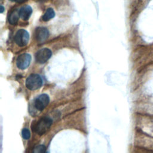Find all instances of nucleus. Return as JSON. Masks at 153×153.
I'll return each mask as SVG.
<instances>
[{
  "label": "nucleus",
  "mask_w": 153,
  "mask_h": 153,
  "mask_svg": "<svg viewBox=\"0 0 153 153\" xmlns=\"http://www.w3.org/2000/svg\"><path fill=\"white\" fill-rule=\"evenodd\" d=\"M4 7H3L2 5H1V13H3V11H4Z\"/></svg>",
  "instance_id": "14"
},
{
  "label": "nucleus",
  "mask_w": 153,
  "mask_h": 153,
  "mask_svg": "<svg viewBox=\"0 0 153 153\" xmlns=\"http://www.w3.org/2000/svg\"><path fill=\"white\" fill-rule=\"evenodd\" d=\"M50 97L46 94H42L38 96L34 101V106L36 109L41 111L49 103Z\"/></svg>",
  "instance_id": "5"
},
{
  "label": "nucleus",
  "mask_w": 153,
  "mask_h": 153,
  "mask_svg": "<svg viewBox=\"0 0 153 153\" xmlns=\"http://www.w3.org/2000/svg\"><path fill=\"white\" fill-rule=\"evenodd\" d=\"M54 16H55L54 11L52 8H49L46 10L44 14L42 16V20L44 22H47L50 19H51L52 18H53Z\"/></svg>",
  "instance_id": "10"
},
{
  "label": "nucleus",
  "mask_w": 153,
  "mask_h": 153,
  "mask_svg": "<svg viewBox=\"0 0 153 153\" xmlns=\"http://www.w3.org/2000/svg\"><path fill=\"white\" fill-rule=\"evenodd\" d=\"M46 148L43 145H39L38 146H36L34 149L33 150V152L34 153H44L45 152Z\"/></svg>",
  "instance_id": "11"
},
{
  "label": "nucleus",
  "mask_w": 153,
  "mask_h": 153,
  "mask_svg": "<svg viewBox=\"0 0 153 153\" xmlns=\"http://www.w3.org/2000/svg\"><path fill=\"white\" fill-rule=\"evenodd\" d=\"M42 84V78L38 74H31L26 80V86L30 90H35L39 88Z\"/></svg>",
  "instance_id": "2"
},
{
  "label": "nucleus",
  "mask_w": 153,
  "mask_h": 153,
  "mask_svg": "<svg viewBox=\"0 0 153 153\" xmlns=\"http://www.w3.org/2000/svg\"><path fill=\"white\" fill-rule=\"evenodd\" d=\"M12 2H23L24 0H10Z\"/></svg>",
  "instance_id": "13"
},
{
  "label": "nucleus",
  "mask_w": 153,
  "mask_h": 153,
  "mask_svg": "<svg viewBox=\"0 0 153 153\" xmlns=\"http://www.w3.org/2000/svg\"><path fill=\"white\" fill-rule=\"evenodd\" d=\"M52 120L48 117H44L40 119L35 124L34 131L39 135H42L50 128L52 124Z\"/></svg>",
  "instance_id": "1"
},
{
  "label": "nucleus",
  "mask_w": 153,
  "mask_h": 153,
  "mask_svg": "<svg viewBox=\"0 0 153 153\" xmlns=\"http://www.w3.org/2000/svg\"><path fill=\"white\" fill-rule=\"evenodd\" d=\"M35 38L38 42H44L49 36L48 30L43 27H39L35 30Z\"/></svg>",
  "instance_id": "7"
},
{
  "label": "nucleus",
  "mask_w": 153,
  "mask_h": 153,
  "mask_svg": "<svg viewBox=\"0 0 153 153\" xmlns=\"http://www.w3.org/2000/svg\"><path fill=\"white\" fill-rule=\"evenodd\" d=\"M19 17V10L15 9L10 13L8 18V22L11 25H16L17 23Z\"/></svg>",
  "instance_id": "9"
},
{
  "label": "nucleus",
  "mask_w": 153,
  "mask_h": 153,
  "mask_svg": "<svg viewBox=\"0 0 153 153\" xmlns=\"http://www.w3.org/2000/svg\"><path fill=\"white\" fill-rule=\"evenodd\" d=\"M22 137H23V139L27 140L29 139L30 136V131H29L28 129L27 128H23L22 130Z\"/></svg>",
  "instance_id": "12"
},
{
  "label": "nucleus",
  "mask_w": 153,
  "mask_h": 153,
  "mask_svg": "<svg viewBox=\"0 0 153 153\" xmlns=\"http://www.w3.org/2000/svg\"><path fill=\"white\" fill-rule=\"evenodd\" d=\"M32 13V9L29 5H25L20 8L19 10V15L24 20H27L29 19Z\"/></svg>",
  "instance_id": "8"
},
{
  "label": "nucleus",
  "mask_w": 153,
  "mask_h": 153,
  "mask_svg": "<svg viewBox=\"0 0 153 153\" xmlns=\"http://www.w3.org/2000/svg\"><path fill=\"white\" fill-rule=\"evenodd\" d=\"M41 1H45V0H41Z\"/></svg>",
  "instance_id": "15"
},
{
  "label": "nucleus",
  "mask_w": 153,
  "mask_h": 153,
  "mask_svg": "<svg viewBox=\"0 0 153 153\" xmlns=\"http://www.w3.org/2000/svg\"><path fill=\"white\" fill-rule=\"evenodd\" d=\"M14 40L19 46H25L27 44L29 41V34L26 30L20 29L16 32Z\"/></svg>",
  "instance_id": "3"
},
{
  "label": "nucleus",
  "mask_w": 153,
  "mask_h": 153,
  "mask_svg": "<svg viewBox=\"0 0 153 153\" xmlns=\"http://www.w3.org/2000/svg\"><path fill=\"white\" fill-rule=\"evenodd\" d=\"M51 51L47 48L38 50L35 54L36 61L41 64L45 63L51 56Z\"/></svg>",
  "instance_id": "4"
},
{
  "label": "nucleus",
  "mask_w": 153,
  "mask_h": 153,
  "mask_svg": "<svg viewBox=\"0 0 153 153\" xmlns=\"http://www.w3.org/2000/svg\"><path fill=\"white\" fill-rule=\"evenodd\" d=\"M30 62L31 56L27 53H23L17 57L16 65L19 69H25L29 66Z\"/></svg>",
  "instance_id": "6"
}]
</instances>
